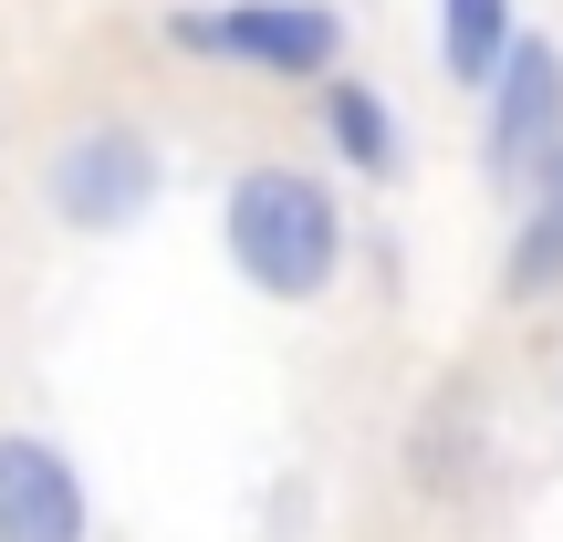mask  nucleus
I'll return each mask as SVG.
<instances>
[{
  "mask_svg": "<svg viewBox=\"0 0 563 542\" xmlns=\"http://www.w3.org/2000/svg\"><path fill=\"white\" fill-rule=\"evenodd\" d=\"M511 53V0H439V63L460 84H490Z\"/></svg>",
  "mask_w": 563,
  "mask_h": 542,
  "instance_id": "nucleus-6",
  "label": "nucleus"
},
{
  "mask_svg": "<svg viewBox=\"0 0 563 542\" xmlns=\"http://www.w3.org/2000/svg\"><path fill=\"white\" fill-rule=\"evenodd\" d=\"M167 42L241 74H334L344 63V21L323 0H230V11H167Z\"/></svg>",
  "mask_w": 563,
  "mask_h": 542,
  "instance_id": "nucleus-2",
  "label": "nucleus"
},
{
  "mask_svg": "<svg viewBox=\"0 0 563 542\" xmlns=\"http://www.w3.org/2000/svg\"><path fill=\"white\" fill-rule=\"evenodd\" d=\"M323 125H334L344 167H365V178H397V115H386V95H365V84H334Z\"/></svg>",
  "mask_w": 563,
  "mask_h": 542,
  "instance_id": "nucleus-7",
  "label": "nucleus"
},
{
  "mask_svg": "<svg viewBox=\"0 0 563 542\" xmlns=\"http://www.w3.org/2000/svg\"><path fill=\"white\" fill-rule=\"evenodd\" d=\"M230 262H241L251 292L272 302H313L323 281L344 272V209L323 178L302 167H251L230 188Z\"/></svg>",
  "mask_w": 563,
  "mask_h": 542,
  "instance_id": "nucleus-1",
  "label": "nucleus"
},
{
  "mask_svg": "<svg viewBox=\"0 0 563 542\" xmlns=\"http://www.w3.org/2000/svg\"><path fill=\"white\" fill-rule=\"evenodd\" d=\"M563 146V53L553 42H511L501 74H490V167L522 178Z\"/></svg>",
  "mask_w": 563,
  "mask_h": 542,
  "instance_id": "nucleus-4",
  "label": "nucleus"
},
{
  "mask_svg": "<svg viewBox=\"0 0 563 542\" xmlns=\"http://www.w3.org/2000/svg\"><path fill=\"white\" fill-rule=\"evenodd\" d=\"M553 281H563V146H553V157H543V209H532V220H522V241H511V292H553Z\"/></svg>",
  "mask_w": 563,
  "mask_h": 542,
  "instance_id": "nucleus-8",
  "label": "nucleus"
},
{
  "mask_svg": "<svg viewBox=\"0 0 563 542\" xmlns=\"http://www.w3.org/2000/svg\"><path fill=\"white\" fill-rule=\"evenodd\" d=\"M0 542H84V480L53 439L0 428Z\"/></svg>",
  "mask_w": 563,
  "mask_h": 542,
  "instance_id": "nucleus-5",
  "label": "nucleus"
},
{
  "mask_svg": "<svg viewBox=\"0 0 563 542\" xmlns=\"http://www.w3.org/2000/svg\"><path fill=\"white\" fill-rule=\"evenodd\" d=\"M146 199H157V146L136 125H84V136H63L42 157V209L63 230H95L104 241V230L146 220Z\"/></svg>",
  "mask_w": 563,
  "mask_h": 542,
  "instance_id": "nucleus-3",
  "label": "nucleus"
}]
</instances>
